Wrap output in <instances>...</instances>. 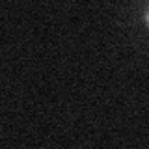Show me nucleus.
Listing matches in <instances>:
<instances>
[{
	"label": "nucleus",
	"mask_w": 149,
	"mask_h": 149,
	"mask_svg": "<svg viewBox=\"0 0 149 149\" xmlns=\"http://www.w3.org/2000/svg\"><path fill=\"white\" fill-rule=\"evenodd\" d=\"M146 21L149 22V8H147V11H146Z\"/></svg>",
	"instance_id": "nucleus-1"
}]
</instances>
